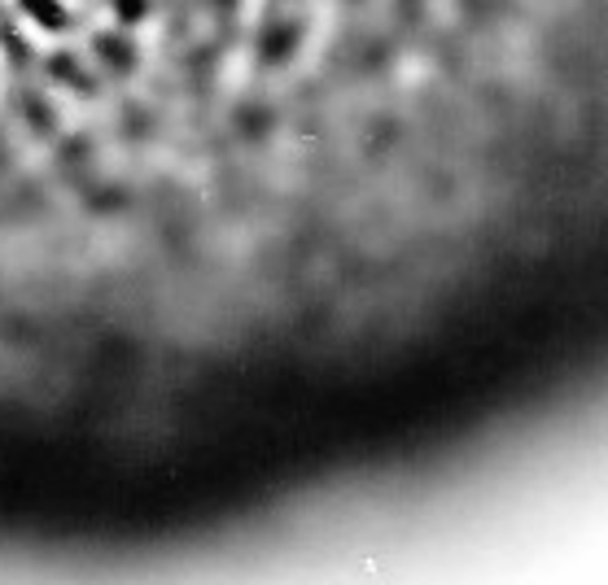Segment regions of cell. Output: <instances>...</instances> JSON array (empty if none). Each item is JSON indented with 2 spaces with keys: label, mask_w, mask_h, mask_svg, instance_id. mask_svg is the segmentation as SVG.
I'll return each mask as SVG.
<instances>
[{
  "label": "cell",
  "mask_w": 608,
  "mask_h": 585,
  "mask_svg": "<svg viewBox=\"0 0 608 585\" xmlns=\"http://www.w3.org/2000/svg\"><path fill=\"white\" fill-rule=\"evenodd\" d=\"M92 58H96V66L105 71V75H132L136 66H141V44L132 40V31H123V27H110V31H96L92 35Z\"/></svg>",
  "instance_id": "obj_1"
},
{
  "label": "cell",
  "mask_w": 608,
  "mask_h": 585,
  "mask_svg": "<svg viewBox=\"0 0 608 585\" xmlns=\"http://www.w3.org/2000/svg\"><path fill=\"white\" fill-rule=\"evenodd\" d=\"M18 9H22V18L35 22L40 31H66V27H71L66 0H18Z\"/></svg>",
  "instance_id": "obj_2"
},
{
  "label": "cell",
  "mask_w": 608,
  "mask_h": 585,
  "mask_svg": "<svg viewBox=\"0 0 608 585\" xmlns=\"http://www.w3.org/2000/svg\"><path fill=\"white\" fill-rule=\"evenodd\" d=\"M150 9H154V0H110V18H114V27H123V31L141 27V22L150 18Z\"/></svg>",
  "instance_id": "obj_3"
},
{
  "label": "cell",
  "mask_w": 608,
  "mask_h": 585,
  "mask_svg": "<svg viewBox=\"0 0 608 585\" xmlns=\"http://www.w3.org/2000/svg\"><path fill=\"white\" fill-rule=\"evenodd\" d=\"M289 53H293V44H289V31H280V27H276V31L267 35V44H262V58L276 66V62H285Z\"/></svg>",
  "instance_id": "obj_4"
}]
</instances>
